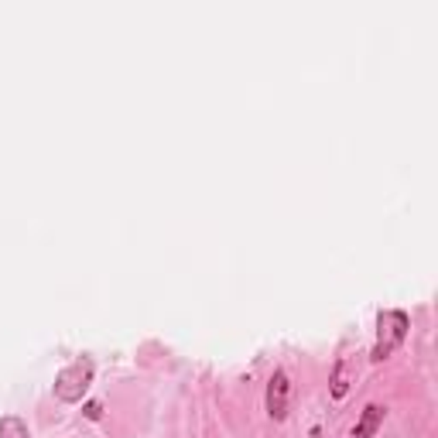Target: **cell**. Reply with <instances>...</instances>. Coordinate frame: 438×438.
<instances>
[{
	"label": "cell",
	"mask_w": 438,
	"mask_h": 438,
	"mask_svg": "<svg viewBox=\"0 0 438 438\" xmlns=\"http://www.w3.org/2000/svg\"><path fill=\"white\" fill-rule=\"evenodd\" d=\"M408 329H411V322H408V311H380L377 315V342H373V353H370V360L373 363H384L404 339H408Z\"/></svg>",
	"instance_id": "obj_1"
},
{
	"label": "cell",
	"mask_w": 438,
	"mask_h": 438,
	"mask_svg": "<svg viewBox=\"0 0 438 438\" xmlns=\"http://www.w3.org/2000/svg\"><path fill=\"white\" fill-rule=\"evenodd\" d=\"M93 384V360L89 356H79L76 363H69L58 377H55V397L65 401V404H76L82 401V394Z\"/></svg>",
	"instance_id": "obj_2"
},
{
	"label": "cell",
	"mask_w": 438,
	"mask_h": 438,
	"mask_svg": "<svg viewBox=\"0 0 438 438\" xmlns=\"http://www.w3.org/2000/svg\"><path fill=\"white\" fill-rule=\"evenodd\" d=\"M288 397H291V380H288L284 370H278V373L271 377V384H267V414H271L274 421H284V418H288Z\"/></svg>",
	"instance_id": "obj_3"
},
{
	"label": "cell",
	"mask_w": 438,
	"mask_h": 438,
	"mask_svg": "<svg viewBox=\"0 0 438 438\" xmlns=\"http://www.w3.org/2000/svg\"><path fill=\"white\" fill-rule=\"evenodd\" d=\"M380 421H384V408L380 404H366L363 418L356 421V428H353V438H373L377 428H380Z\"/></svg>",
	"instance_id": "obj_4"
},
{
	"label": "cell",
	"mask_w": 438,
	"mask_h": 438,
	"mask_svg": "<svg viewBox=\"0 0 438 438\" xmlns=\"http://www.w3.org/2000/svg\"><path fill=\"white\" fill-rule=\"evenodd\" d=\"M0 438H31V435H27V425L21 418L7 414V418H0Z\"/></svg>",
	"instance_id": "obj_5"
},
{
	"label": "cell",
	"mask_w": 438,
	"mask_h": 438,
	"mask_svg": "<svg viewBox=\"0 0 438 438\" xmlns=\"http://www.w3.org/2000/svg\"><path fill=\"white\" fill-rule=\"evenodd\" d=\"M346 366L342 363H335V377H333V397L335 401H342L346 397V390H349V384H346V373H342Z\"/></svg>",
	"instance_id": "obj_6"
},
{
	"label": "cell",
	"mask_w": 438,
	"mask_h": 438,
	"mask_svg": "<svg viewBox=\"0 0 438 438\" xmlns=\"http://www.w3.org/2000/svg\"><path fill=\"white\" fill-rule=\"evenodd\" d=\"M100 414H103V408H100L96 401H89V404H86V418H93V421H96Z\"/></svg>",
	"instance_id": "obj_7"
}]
</instances>
